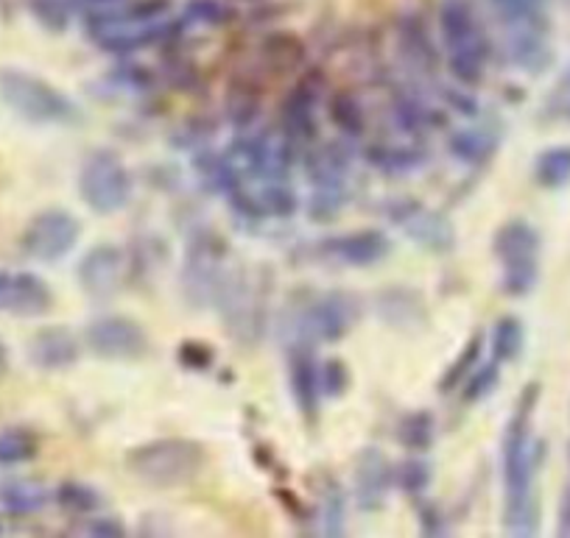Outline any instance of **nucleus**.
<instances>
[{
  "instance_id": "obj_1",
  "label": "nucleus",
  "mask_w": 570,
  "mask_h": 538,
  "mask_svg": "<svg viewBox=\"0 0 570 538\" xmlns=\"http://www.w3.org/2000/svg\"><path fill=\"white\" fill-rule=\"evenodd\" d=\"M540 385H525L504 430V530L509 536H537L540 511L534 497L540 447L531 435Z\"/></svg>"
},
{
  "instance_id": "obj_2",
  "label": "nucleus",
  "mask_w": 570,
  "mask_h": 538,
  "mask_svg": "<svg viewBox=\"0 0 570 538\" xmlns=\"http://www.w3.org/2000/svg\"><path fill=\"white\" fill-rule=\"evenodd\" d=\"M124 463L138 481L149 486L179 488L202 474L207 466V452L202 444L190 438H157L131 447Z\"/></svg>"
},
{
  "instance_id": "obj_3",
  "label": "nucleus",
  "mask_w": 570,
  "mask_h": 538,
  "mask_svg": "<svg viewBox=\"0 0 570 538\" xmlns=\"http://www.w3.org/2000/svg\"><path fill=\"white\" fill-rule=\"evenodd\" d=\"M0 101L34 126H67L79 120V110L65 92L21 67L0 71Z\"/></svg>"
},
{
  "instance_id": "obj_4",
  "label": "nucleus",
  "mask_w": 570,
  "mask_h": 538,
  "mask_svg": "<svg viewBox=\"0 0 570 538\" xmlns=\"http://www.w3.org/2000/svg\"><path fill=\"white\" fill-rule=\"evenodd\" d=\"M440 28L453 76L467 87L479 85L484 78L486 59H490V42H486L470 3L467 0H442Z\"/></svg>"
},
{
  "instance_id": "obj_5",
  "label": "nucleus",
  "mask_w": 570,
  "mask_h": 538,
  "mask_svg": "<svg viewBox=\"0 0 570 538\" xmlns=\"http://www.w3.org/2000/svg\"><path fill=\"white\" fill-rule=\"evenodd\" d=\"M492 252L501 262V291L523 298L540 277V234L523 218H511L492 238Z\"/></svg>"
},
{
  "instance_id": "obj_6",
  "label": "nucleus",
  "mask_w": 570,
  "mask_h": 538,
  "mask_svg": "<svg viewBox=\"0 0 570 538\" xmlns=\"http://www.w3.org/2000/svg\"><path fill=\"white\" fill-rule=\"evenodd\" d=\"M165 3H143L131 12H112L101 17H90L87 34L101 51L129 53L138 48L151 46L157 39H165L170 31V23L163 17Z\"/></svg>"
},
{
  "instance_id": "obj_7",
  "label": "nucleus",
  "mask_w": 570,
  "mask_h": 538,
  "mask_svg": "<svg viewBox=\"0 0 570 538\" xmlns=\"http://www.w3.org/2000/svg\"><path fill=\"white\" fill-rule=\"evenodd\" d=\"M81 202L96 215H115L131 202V174L115 151H96L79 170Z\"/></svg>"
},
{
  "instance_id": "obj_8",
  "label": "nucleus",
  "mask_w": 570,
  "mask_h": 538,
  "mask_svg": "<svg viewBox=\"0 0 570 538\" xmlns=\"http://www.w3.org/2000/svg\"><path fill=\"white\" fill-rule=\"evenodd\" d=\"M227 243L216 232H199L188 243L182 266V291L190 305H211L221 291L227 271Z\"/></svg>"
},
{
  "instance_id": "obj_9",
  "label": "nucleus",
  "mask_w": 570,
  "mask_h": 538,
  "mask_svg": "<svg viewBox=\"0 0 570 538\" xmlns=\"http://www.w3.org/2000/svg\"><path fill=\"white\" fill-rule=\"evenodd\" d=\"M358 318V302L347 293H321L314 302L302 307L296 316L294 341H308V344H335L347 335L350 326Z\"/></svg>"
},
{
  "instance_id": "obj_10",
  "label": "nucleus",
  "mask_w": 570,
  "mask_h": 538,
  "mask_svg": "<svg viewBox=\"0 0 570 538\" xmlns=\"http://www.w3.org/2000/svg\"><path fill=\"white\" fill-rule=\"evenodd\" d=\"M81 238L79 218L67 209H46L34 215L23 232V252L37 262H60L76 248Z\"/></svg>"
},
{
  "instance_id": "obj_11",
  "label": "nucleus",
  "mask_w": 570,
  "mask_h": 538,
  "mask_svg": "<svg viewBox=\"0 0 570 538\" xmlns=\"http://www.w3.org/2000/svg\"><path fill=\"white\" fill-rule=\"evenodd\" d=\"M92 355L106 360H140L149 351V335L135 318L104 316L96 318L85 332Z\"/></svg>"
},
{
  "instance_id": "obj_12",
  "label": "nucleus",
  "mask_w": 570,
  "mask_h": 538,
  "mask_svg": "<svg viewBox=\"0 0 570 538\" xmlns=\"http://www.w3.org/2000/svg\"><path fill=\"white\" fill-rule=\"evenodd\" d=\"M392 223L401 227L408 241L433 254H447L456 248V229L445 215L417 202H401L392 209Z\"/></svg>"
},
{
  "instance_id": "obj_13",
  "label": "nucleus",
  "mask_w": 570,
  "mask_h": 538,
  "mask_svg": "<svg viewBox=\"0 0 570 538\" xmlns=\"http://www.w3.org/2000/svg\"><path fill=\"white\" fill-rule=\"evenodd\" d=\"M126 277V254L124 248L112 243H99L85 254L76 266V279L81 291L92 298H110L121 291Z\"/></svg>"
},
{
  "instance_id": "obj_14",
  "label": "nucleus",
  "mask_w": 570,
  "mask_h": 538,
  "mask_svg": "<svg viewBox=\"0 0 570 538\" xmlns=\"http://www.w3.org/2000/svg\"><path fill=\"white\" fill-rule=\"evenodd\" d=\"M289 388L294 396V405L305 424H314L319 419V363L314 357V344L308 341H294L289 346Z\"/></svg>"
},
{
  "instance_id": "obj_15",
  "label": "nucleus",
  "mask_w": 570,
  "mask_h": 538,
  "mask_svg": "<svg viewBox=\"0 0 570 538\" xmlns=\"http://www.w3.org/2000/svg\"><path fill=\"white\" fill-rule=\"evenodd\" d=\"M394 486V466L380 449L367 447L358 454L353 474V497L360 511H378Z\"/></svg>"
},
{
  "instance_id": "obj_16",
  "label": "nucleus",
  "mask_w": 570,
  "mask_h": 538,
  "mask_svg": "<svg viewBox=\"0 0 570 538\" xmlns=\"http://www.w3.org/2000/svg\"><path fill=\"white\" fill-rule=\"evenodd\" d=\"M325 254L341 266L369 268L383 262L392 254V241L380 229H358V232L339 234L325 241Z\"/></svg>"
},
{
  "instance_id": "obj_17",
  "label": "nucleus",
  "mask_w": 570,
  "mask_h": 538,
  "mask_svg": "<svg viewBox=\"0 0 570 538\" xmlns=\"http://www.w3.org/2000/svg\"><path fill=\"white\" fill-rule=\"evenodd\" d=\"M0 307H7L12 316L37 318L46 316L53 307V293L42 277L31 271L12 273L3 279V293H0Z\"/></svg>"
},
{
  "instance_id": "obj_18",
  "label": "nucleus",
  "mask_w": 570,
  "mask_h": 538,
  "mask_svg": "<svg viewBox=\"0 0 570 538\" xmlns=\"http://www.w3.org/2000/svg\"><path fill=\"white\" fill-rule=\"evenodd\" d=\"M305 170H308V182L314 193L347 195L350 154L344 145L328 143L311 151L308 159H305Z\"/></svg>"
},
{
  "instance_id": "obj_19",
  "label": "nucleus",
  "mask_w": 570,
  "mask_h": 538,
  "mask_svg": "<svg viewBox=\"0 0 570 538\" xmlns=\"http://www.w3.org/2000/svg\"><path fill=\"white\" fill-rule=\"evenodd\" d=\"M79 355V341L65 326H46L28 341V360L42 371L71 369Z\"/></svg>"
},
{
  "instance_id": "obj_20",
  "label": "nucleus",
  "mask_w": 570,
  "mask_h": 538,
  "mask_svg": "<svg viewBox=\"0 0 570 538\" xmlns=\"http://www.w3.org/2000/svg\"><path fill=\"white\" fill-rule=\"evenodd\" d=\"M321 92H325V78L321 73H308L302 78L294 92L289 95L286 106H282V120H286V134L289 137H314L316 120L314 110L319 104Z\"/></svg>"
},
{
  "instance_id": "obj_21",
  "label": "nucleus",
  "mask_w": 570,
  "mask_h": 538,
  "mask_svg": "<svg viewBox=\"0 0 570 538\" xmlns=\"http://www.w3.org/2000/svg\"><path fill=\"white\" fill-rule=\"evenodd\" d=\"M498 145L501 137L490 129H465L451 137V154L459 163L472 165V168L490 163L492 154L498 151Z\"/></svg>"
},
{
  "instance_id": "obj_22",
  "label": "nucleus",
  "mask_w": 570,
  "mask_h": 538,
  "mask_svg": "<svg viewBox=\"0 0 570 538\" xmlns=\"http://www.w3.org/2000/svg\"><path fill=\"white\" fill-rule=\"evenodd\" d=\"M420 310L422 302L417 293L406 291V287H389L378 296V312L380 318L392 326H401V330H408L411 324L420 321Z\"/></svg>"
},
{
  "instance_id": "obj_23",
  "label": "nucleus",
  "mask_w": 570,
  "mask_h": 538,
  "mask_svg": "<svg viewBox=\"0 0 570 538\" xmlns=\"http://www.w3.org/2000/svg\"><path fill=\"white\" fill-rule=\"evenodd\" d=\"M51 494L37 481H14L0 491V502L12 516H31L48 505Z\"/></svg>"
},
{
  "instance_id": "obj_24",
  "label": "nucleus",
  "mask_w": 570,
  "mask_h": 538,
  "mask_svg": "<svg viewBox=\"0 0 570 538\" xmlns=\"http://www.w3.org/2000/svg\"><path fill=\"white\" fill-rule=\"evenodd\" d=\"M40 452V435L28 427H7L0 433V466H23Z\"/></svg>"
},
{
  "instance_id": "obj_25",
  "label": "nucleus",
  "mask_w": 570,
  "mask_h": 538,
  "mask_svg": "<svg viewBox=\"0 0 570 538\" xmlns=\"http://www.w3.org/2000/svg\"><path fill=\"white\" fill-rule=\"evenodd\" d=\"M525 346V330L520 324V318L504 316L498 318V324L492 330V360L495 363H515L523 355Z\"/></svg>"
},
{
  "instance_id": "obj_26",
  "label": "nucleus",
  "mask_w": 570,
  "mask_h": 538,
  "mask_svg": "<svg viewBox=\"0 0 570 538\" xmlns=\"http://www.w3.org/2000/svg\"><path fill=\"white\" fill-rule=\"evenodd\" d=\"M53 500H56V505H60L62 511L73 513V516H92V513L104 508V497L99 494V488L76 481L60 483L56 494H53Z\"/></svg>"
},
{
  "instance_id": "obj_27",
  "label": "nucleus",
  "mask_w": 570,
  "mask_h": 538,
  "mask_svg": "<svg viewBox=\"0 0 570 538\" xmlns=\"http://www.w3.org/2000/svg\"><path fill=\"white\" fill-rule=\"evenodd\" d=\"M436 438V419H433L431 410H414V413H406L397 422V441L403 444L406 449H428Z\"/></svg>"
},
{
  "instance_id": "obj_28",
  "label": "nucleus",
  "mask_w": 570,
  "mask_h": 538,
  "mask_svg": "<svg viewBox=\"0 0 570 538\" xmlns=\"http://www.w3.org/2000/svg\"><path fill=\"white\" fill-rule=\"evenodd\" d=\"M534 179L543 188H562L570 182V145H554V149L540 151L534 163Z\"/></svg>"
},
{
  "instance_id": "obj_29",
  "label": "nucleus",
  "mask_w": 570,
  "mask_h": 538,
  "mask_svg": "<svg viewBox=\"0 0 570 538\" xmlns=\"http://www.w3.org/2000/svg\"><path fill=\"white\" fill-rule=\"evenodd\" d=\"M481 351H484V332H472V337L465 344V349L459 351V357L453 360L451 369H447L445 376H442L440 383L442 394H451V390H456L459 385H465V380L472 374L476 363H479Z\"/></svg>"
},
{
  "instance_id": "obj_30",
  "label": "nucleus",
  "mask_w": 570,
  "mask_h": 538,
  "mask_svg": "<svg viewBox=\"0 0 570 538\" xmlns=\"http://www.w3.org/2000/svg\"><path fill=\"white\" fill-rule=\"evenodd\" d=\"M330 120L335 124V129L344 131L347 137H360L367 129V115H364L358 98L353 92H335L330 98Z\"/></svg>"
},
{
  "instance_id": "obj_31",
  "label": "nucleus",
  "mask_w": 570,
  "mask_h": 538,
  "mask_svg": "<svg viewBox=\"0 0 570 538\" xmlns=\"http://www.w3.org/2000/svg\"><path fill=\"white\" fill-rule=\"evenodd\" d=\"M263 56L277 71H291L294 65H300L305 59V46L294 34H271L266 42H263Z\"/></svg>"
},
{
  "instance_id": "obj_32",
  "label": "nucleus",
  "mask_w": 570,
  "mask_h": 538,
  "mask_svg": "<svg viewBox=\"0 0 570 538\" xmlns=\"http://www.w3.org/2000/svg\"><path fill=\"white\" fill-rule=\"evenodd\" d=\"M321 525H325V536H344L347 497L335 481L325 483V491H321Z\"/></svg>"
},
{
  "instance_id": "obj_33",
  "label": "nucleus",
  "mask_w": 570,
  "mask_h": 538,
  "mask_svg": "<svg viewBox=\"0 0 570 538\" xmlns=\"http://www.w3.org/2000/svg\"><path fill=\"white\" fill-rule=\"evenodd\" d=\"M498 383H501V363L490 360V363L481 366V369H472V374L465 380V399L470 405L484 402V399H490V396L495 394Z\"/></svg>"
},
{
  "instance_id": "obj_34",
  "label": "nucleus",
  "mask_w": 570,
  "mask_h": 538,
  "mask_svg": "<svg viewBox=\"0 0 570 538\" xmlns=\"http://www.w3.org/2000/svg\"><path fill=\"white\" fill-rule=\"evenodd\" d=\"M257 106H261V92L252 90L250 85H236L227 98V112H230L232 124L236 126H250L257 117Z\"/></svg>"
},
{
  "instance_id": "obj_35",
  "label": "nucleus",
  "mask_w": 570,
  "mask_h": 538,
  "mask_svg": "<svg viewBox=\"0 0 570 538\" xmlns=\"http://www.w3.org/2000/svg\"><path fill=\"white\" fill-rule=\"evenodd\" d=\"M319 383H321V396H330V399H341V396L350 390L353 383V374H350L347 363L339 360V357H330L319 366Z\"/></svg>"
},
{
  "instance_id": "obj_36",
  "label": "nucleus",
  "mask_w": 570,
  "mask_h": 538,
  "mask_svg": "<svg viewBox=\"0 0 570 538\" xmlns=\"http://www.w3.org/2000/svg\"><path fill=\"white\" fill-rule=\"evenodd\" d=\"M431 463L420 461V458H408L401 466L394 469V483L403 488L406 494H422L431 486Z\"/></svg>"
},
{
  "instance_id": "obj_37",
  "label": "nucleus",
  "mask_w": 570,
  "mask_h": 538,
  "mask_svg": "<svg viewBox=\"0 0 570 538\" xmlns=\"http://www.w3.org/2000/svg\"><path fill=\"white\" fill-rule=\"evenodd\" d=\"M369 163L380 165L383 170H408L417 168L422 163V156L408 149H372L369 151Z\"/></svg>"
},
{
  "instance_id": "obj_38",
  "label": "nucleus",
  "mask_w": 570,
  "mask_h": 538,
  "mask_svg": "<svg viewBox=\"0 0 570 538\" xmlns=\"http://www.w3.org/2000/svg\"><path fill=\"white\" fill-rule=\"evenodd\" d=\"M177 357L185 369L204 371L213 366V360H216V351L204 344V341H182V344H179Z\"/></svg>"
},
{
  "instance_id": "obj_39",
  "label": "nucleus",
  "mask_w": 570,
  "mask_h": 538,
  "mask_svg": "<svg viewBox=\"0 0 570 538\" xmlns=\"http://www.w3.org/2000/svg\"><path fill=\"white\" fill-rule=\"evenodd\" d=\"M188 20L202 23V26H221L230 20V9L221 0H190Z\"/></svg>"
},
{
  "instance_id": "obj_40",
  "label": "nucleus",
  "mask_w": 570,
  "mask_h": 538,
  "mask_svg": "<svg viewBox=\"0 0 570 538\" xmlns=\"http://www.w3.org/2000/svg\"><path fill=\"white\" fill-rule=\"evenodd\" d=\"M31 12L51 31H65L67 28V9L62 7L60 0H31Z\"/></svg>"
},
{
  "instance_id": "obj_41",
  "label": "nucleus",
  "mask_w": 570,
  "mask_h": 538,
  "mask_svg": "<svg viewBox=\"0 0 570 538\" xmlns=\"http://www.w3.org/2000/svg\"><path fill=\"white\" fill-rule=\"evenodd\" d=\"M85 536H96V538H124L126 527L124 522L112 520V516H99V520H90L85 527Z\"/></svg>"
},
{
  "instance_id": "obj_42",
  "label": "nucleus",
  "mask_w": 570,
  "mask_h": 538,
  "mask_svg": "<svg viewBox=\"0 0 570 538\" xmlns=\"http://www.w3.org/2000/svg\"><path fill=\"white\" fill-rule=\"evenodd\" d=\"M417 516H420V527L426 536H445V522H442V513L436 508L422 505Z\"/></svg>"
},
{
  "instance_id": "obj_43",
  "label": "nucleus",
  "mask_w": 570,
  "mask_h": 538,
  "mask_svg": "<svg viewBox=\"0 0 570 538\" xmlns=\"http://www.w3.org/2000/svg\"><path fill=\"white\" fill-rule=\"evenodd\" d=\"M550 106H554V112H557V115L568 117L570 120V73L562 78L559 90L550 95Z\"/></svg>"
},
{
  "instance_id": "obj_44",
  "label": "nucleus",
  "mask_w": 570,
  "mask_h": 538,
  "mask_svg": "<svg viewBox=\"0 0 570 538\" xmlns=\"http://www.w3.org/2000/svg\"><path fill=\"white\" fill-rule=\"evenodd\" d=\"M559 536H570V488L559 502Z\"/></svg>"
},
{
  "instance_id": "obj_45",
  "label": "nucleus",
  "mask_w": 570,
  "mask_h": 538,
  "mask_svg": "<svg viewBox=\"0 0 570 538\" xmlns=\"http://www.w3.org/2000/svg\"><path fill=\"white\" fill-rule=\"evenodd\" d=\"M7 366H9V351L7 346H3V341H0V374L7 371Z\"/></svg>"
},
{
  "instance_id": "obj_46",
  "label": "nucleus",
  "mask_w": 570,
  "mask_h": 538,
  "mask_svg": "<svg viewBox=\"0 0 570 538\" xmlns=\"http://www.w3.org/2000/svg\"><path fill=\"white\" fill-rule=\"evenodd\" d=\"M0 293H3V277H0Z\"/></svg>"
},
{
  "instance_id": "obj_47",
  "label": "nucleus",
  "mask_w": 570,
  "mask_h": 538,
  "mask_svg": "<svg viewBox=\"0 0 570 538\" xmlns=\"http://www.w3.org/2000/svg\"><path fill=\"white\" fill-rule=\"evenodd\" d=\"M568 461H570V447H568Z\"/></svg>"
}]
</instances>
